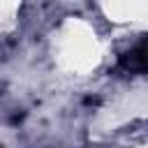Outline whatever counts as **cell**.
Wrapping results in <instances>:
<instances>
[{"instance_id": "6da1fadb", "label": "cell", "mask_w": 148, "mask_h": 148, "mask_svg": "<svg viewBox=\"0 0 148 148\" xmlns=\"http://www.w3.org/2000/svg\"><path fill=\"white\" fill-rule=\"evenodd\" d=\"M123 67L130 69V72H143L146 69V49H143V42L136 44L134 49H130L123 58H120Z\"/></svg>"}]
</instances>
